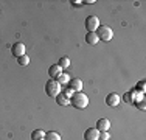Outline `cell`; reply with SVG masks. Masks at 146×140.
<instances>
[{"instance_id":"12","label":"cell","mask_w":146,"mask_h":140,"mask_svg":"<svg viewBox=\"0 0 146 140\" xmlns=\"http://www.w3.org/2000/svg\"><path fill=\"white\" fill-rule=\"evenodd\" d=\"M45 137V131L42 129H36V131L31 132V140H44Z\"/></svg>"},{"instance_id":"15","label":"cell","mask_w":146,"mask_h":140,"mask_svg":"<svg viewBox=\"0 0 146 140\" xmlns=\"http://www.w3.org/2000/svg\"><path fill=\"white\" fill-rule=\"evenodd\" d=\"M58 65H59L61 69H67V67H70V59H68L67 56H62V58L59 59Z\"/></svg>"},{"instance_id":"6","label":"cell","mask_w":146,"mask_h":140,"mask_svg":"<svg viewBox=\"0 0 146 140\" xmlns=\"http://www.w3.org/2000/svg\"><path fill=\"white\" fill-rule=\"evenodd\" d=\"M11 53L16 56V58H20V56L25 55V45L22 42H16L14 45L11 47Z\"/></svg>"},{"instance_id":"7","label":"cell","mask_w":146,"mask_h":140,"mask_svg":"<svg viewBox=\"0 0 146 140\" xmlns=\"http://www.w3.org/2000/svg\"><path fill=\"white\" fill-rule=\"evenodd\" d=\"M106 104L110 107H115L120 104V95L118 93H109V95L106 97Z\"/></svg>"},{"instance_id":"10","label":"cell","mask_w":146,"mask_h":140,"mask_svg":"<svg viewBox=\"0 0 146 140\" xmlns=\"http://www.w3.org/2000/svg\"><path fill=\"white\" fill-rule=\"evenodd\" d=\"M62 73V69L59 67L58 64L54 65H50V69H48V75H50V78H58L59 75Z\"/></svg>"},{"instance_id":"19","label":"cell","mask_w":146,"mask_h":140,"mask_svg":"<svg viewBox=\"0 0 146 140\" xmlns=\"http://www.w3.org/2000/svg\"><path fill=\"white\" fill-rule=\"evenodd\" d=\"M64 95H65V97L68 98V97H72L73 93H72V90H70V89H67V90H65V92H64Z\"/></svg>"},{"instance_id":"8","label":"cell","mask_w":146,"mask_h":140,"mask_svg":"<svg viewBox=\"0 0 146 140\" xmlns=\"http://www.w3.org/2000/svg\"><path fill=\"white\" fill-rule=\"evenodd\" d=\"M84 140H100V131L96 128H90L84 132Z\"/></svg>"},{"instance_id":"5","label":"cell","mask_w":146,"mask_h":140,"mask_svg":"<svg viewBox=\"0 0 146 140\" xmlns=\"http://www.w3.org/2000/svg\"><path fill=\"white\" fill-rule=\"evenodd\" d=\"M68 89L73 90V93L81 92L82 90V81L79 78H70V81H68Z\"/></svg>"},{"instance_id":"9","label":"cell","mask_w":146,"mask_h":140,"mask_svg":"<svg viewBox=\"0 0 146 140\" xmlns=\"http://www.w3.org/2000/svg\"><path fill=\"white\" fill-rule=\"evenodd\" d=\"M110 128V121L107 120V118H100L98 121H96V129H98L100 132H107Z\"/></svg>"},{"instance_id":"18","label":"cell","mask_w":146,"mask_h":140,"mask_svg":"<svg viewBox=\"0 0 146 140\" xmlns=\"http://www.w3.org/2000/svg\"><path fill=\"white\" fill-rule=\"evenodd\" d=\"M110 135L109 132H100V140H109Z\"/></svg>"},{"instance_id":"21","label":"cell","mask_w":146,"mask_h":140,"mask_svg":"<svg viewBox=\"0 0 146 140\" xmlns=\"http://www.w3.org/2000/svg\"><path fill=\"white\" fill-rule=\"evenodd\" d=\"M138 87H140V89H141V92H143V90H145V83L141 81L140 84H138Z\"/></svg>"},{"instance_id":"4","label":"cell","mask_w":146,"mask_h":140,"mask_svg":"<svg viewBox=\"0 0 146 140\" xmlns=\"http://www.w3.org/2000/svg\"><path fill=\"white\" fill-rule=\"evenodd\" d=\"M86 28H87V33H95L100 28V19L96 16H89L86 19Z\"/></svg>"},{"instance_id":"16","label":"cell","mask_w":146,"mask_h":140,"mask_svg":"<svg viewBox=\"0 0 146 140\" xmlns=\"http://www.w3.org/2000/svg\"><path fill=\"white\" fill-rule=\"evenodd\" d=\"M56 81L61 84V86L62 84H68V81H70V75H67V73H61V75L58 76Z\"/></svg>"},{"instance_id":"1","label":"cell","mask_w":146,"mask_h":140,"mask_svg":"<svg viewBox=\"0 0 146 140\" xmlns=\"http://www.w3.org/2000/svg\"><path fill=\"white\" fill-rule=\"evenodd\" d=\"M70 104L75 106L76 109H84V107H87V104H89V98L82 92H75L70 97Z\"/></svg>"},{"instance_id":"17","label":"cell","mask_w":146,"mask_h":140,"mask_svg":"<svg viewBox=\"0 0 146 140\" xmlns=\"http://www.w3.org/2000/svg\"><path fill=\"white\" fill-rule=\"evenodd\" d=\"M17 62H19V65H22V67H27V65L30 64V58L27 55L20 56V58H17Z\"/></svg>"},{"instance_id":"14","label":"cell","mask_w":146,"mask_h":140,"mask_svg":"<svg viewBox=\"0 0 146 140\" xmlns=\"http://www.w3.org/2000/svg\"><path fill=\"white\" fill-rule=\"evenodd\" d=\"M56 101H58V104H61V106H67V104H70V98H67L65 95H59L56 97Z\"/></svg>"},{"instance_id":"2","label":"cell","mask_w":146,"mask_h":140,"mask_svg":"<svg viewBox=\"0 0 146 140\" xmlns=\"http://www.w3.org/2000/svg\"><path fill=\"white\" fill-rule=\"evenodd\" d=\"M62 92V86L59 84L56 79H48L47 84H45V93L48 97H54L56 98L59 93Z\"/></svg>"},{"instance_id":"13","label":"cell","mask_w":146,"mask_h":140,"mask_svg":"<svg viewBox=\"0 0 146 140\" xmlns=\"http://www.w3.org/2000/svg\"><path fill=\"white\" fill-rule=\"evenodd\" d=\"M44 140H62V139H61V135H59L58 132L50 131V132H45V137H44Z\"/></svg>"},{"instance_id":"22","label":"cell","mask_w":146,"mask_h":140,"mask_svg":"<svg viewBox=\"0 0 146 140\" xmlns=\"http://www.w3.org/2000/svg\"><path fill=\"white\" fill-rule=\"evenodd\" d=\"M82 3H89V5H92V3H95V0H87V2H82Z\"/></svg>"},{"instance_id":"3","label":"cell","mask_w":146,"mask_h":140,"mask_svg":"<svg viewBox=\"0 0 146 140\" xmlns=\"http://www.w3.org/2000/svg\"><path fill=\"white\" fill-rule=\"evenodd\" d=\"M95 34L98 36V39L103 41V42H109V41H112V37H113L112 28L107 27V25H100V28L95 31Z\"/></svg>"},{"instance_id":"11","label":"cell","mask_w":146,"mask_h":140,"mask_svg":"<svg viewBox=\"0 0 146 140\" xmlns=\"http://www.w3.org/2000/svg\"><path fill=\"white\" fill-rule=\"evenodd\" d=\"M98 36H96L95 33H87L86 34V42L87 44H90V45H95V44H98Z\"/></svg>"},{"instance_id":"20","label":"cell","mask_w":146,"mask_h":140,"mask_svg":"<svg viewBox=\"0 0 146 140\" xmlns=\"http://www.w3.org/2000/svg\"><path fill=\"white\" fill-rule=\"evenodd\" d=\"M138 107H140L141 111H145V101H140V103H138Z\"/></svg>"}]
</instances>
